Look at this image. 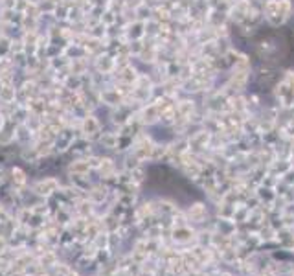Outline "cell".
Wrapping results in <instances>:
<instances>
[{"mask_svg": "<svg viewBox=\"0 0 294 276\" xmlns=\"http://www.w3.org/2000/svg\"><path fill=\"white\" fill-rule=\"evenodd\" d=\"M79 129H81V133H83L85 137L99 135V133H101V122H99L92 113H87V115L79 120Z\"/></svg>", "mask_w": 294, "mask_h": 276, "instance_id": "obj_1", "label": "cell"}, {"mask_svg": "<svg viewBox=\"0 0 294 276\" xmlns=\"http://www.w3.org/2000/svg\"><path fill=\"white\" fill-rule=\"evenodd\" d=\"M57 181L55 179H45V181H39L37 184H35V193H39V195H50V193H53L55 190H57Z\"/></svg>", "mask_w": 294, "mask_h": 276, "instance_id": "obj_2", "label": "cell"}, {"mask_svg": "<svg viewBox=\"0 0 294 276\" xmlns=\"http://www.w3.org/2000/svg\"><path fill=\"white\" fill-rule=\"evenodd\" d=\"M118 140H120V135L118 133H103L99 142L103 144V147H109V149H114L118 147Z\"/></svg>", "mask_w": 294, "mask_h": 276, "instance_id": "obj_3", "label": "cell"}, {"mask_svg": "<svg viewBox=\"0 0 294 276\" xmlns=\"http://www.w3.org/2000/svg\"><path fill=\"white\" fill-rule=\"evenodd\" d=\"M279 4V13L285 17V21H289L294 13V2L293 0H278Z\"/></svg>", "mask_w": 294, "mask_h": 276, "instance_id": "obj_4", "label": "cell"}, {"mask_svg": "<svg viewBox=\"0 0 294 276\" xmlns=\"http://www.w3.org/2000/svg\"><path fill=\"white\" fill-rule=\"evenodd\" d=\"M98 168H99V173L105 177V179H109V177L114 173V164L113 161H109V159H101Z\"/></svg>", "mask_w": 294, "mask_h": 276, "instance_id": "obj_5", "label": "cell"}, {"mask_svg": "<svg viewBox=\"0 0 294 276\" xmlns=\"http://www.w3.org/2000/svg\"><path fill=\"white\" fill-rule=\"evenodd\" d=\"M11 173H13V181H15L17 186H24L26 184V173L21 168H13Z\"/></svg>", "mask_w": 294, "mask_h": 276, "instance_id": "obj_6", "label": "cell"}, {"mask_svg": "<svg viewBox=\"0 0 294 276\" xmlns=\"http://www.w3.org/2000/svg\"><path fill=\"white\" fill-rule=\"evenodd\" d=\"M46 2H52V4H55V6H59V4H63L65 0H46Z\"/></svg>", "mask_w": 294, "mask_h": 276, "instance_id": "obj_7", "label": "cell"}, {"mask_svg": "<svg viewBox=\"0 0 294 276\" xmlns=\"http://www.w3.org/2000/svg\"><path fill=\"white\" fill-rule=\"evenodd\" d=\"M252 2H256V4H259V6H263L267 0H252Z\"/></svg>", "mask_w": 294, "mask_h": 276, "instance_id": "obj_8", "label": "cell"}]
</instances>
